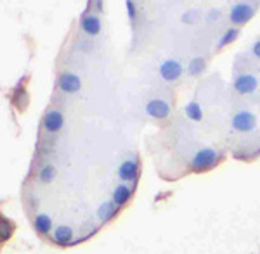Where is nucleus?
I'll use <instances>...</instances> for the list:
<instances>
[{"mask_svg": "<svg viewBox=\"0 0 260 254\" xmlns=\"http://www.w3.org/2000/svg\"><path fill=\"white\" fill-rule=\"evenodd\" d=\"M116 213V204L115 202H104L98 207V216L101 220H110Z\"/></svg>", "mask_w": 260, "mask_h": 254, "instance_id": "13", "label": "nucleus"}, {"mask_svg": "<svg viewBox=\"0 0 260 254\" xmlns=\"http://www.w3.org/2000/svg\"><path fill=\"white\" fill-rule=\"evenodd\" d=\"M71 239H73V230H71L70 227H59L54 232V242H57L61 245L70 244Z\"/></svg>", "mask_w": 260, "mask_h": 254, "instance_id": "10", "label": "nucleus"}, {"mask_svg": "<svg viewBox=\"0 0 260 254\" xmlns=\"http://www.w3.org/2000/svg\"><path fill=\"white\" fill-rule=\"evenodd\" d=\"M50 227H52V222H50V218L47 215H39L35 218V228L40 234H47L50 230Z\"/></svg>", "mask_w": 260, "mask_h": 254, "instance_id": "14", "label": "nucleus"}, {"mask_svg": "<svg viewBox=\"0 0 260 254\" xmlns=\"http://www.w3.org/2000/svg\"><path fill=\"white\" fill-rule=\"evenodd\" d=\"M146 111H148V114H151L153 118H165V116L169 114L170 107L167 102L160 101V99H154V101H151L148 106H146Z\"/></svg>", "mask_w": 260, "mask_h": 254, "instance_id": "7", "label": "nucleus"}, {"mask_svg": "<svg viewBox=\"0 0 260 254\" xmlns=\"http://www.w3.org/2000/svg\"><path fill=\"white\" fill-rule=\"evenodd\" d=\"M258 81L255 76H251V74H243V76H238L236 81H234V89H236L240 94H250V92H253L257 89Z\"/></svg>", "mask_w": 260, "mask_h": 254, "instance_id": "6", "label": "nucleus"}, {"mask_svg": "<svg viewBox=\"0 0 260 254\" xmlns=\"http://www.w3.org/2000/svg\"><path fill=\"white\" fill-rule=\"evenodd\" d=\"M217 152L213 149H201V151L196 154L194 159H192V168L198 170V172H203V170H208L210 166L215 164L217 161Z\"/></svg>", "mask_w": 260, "mask_h": 254, "instance_id": "1", "label": "nucleus"}, {"mask_svg": "<svg viewBox=\"0 0 260 254\" xmlns=\"http://www.w3.org/2000/svg\"><path fill=\"white\" fill-rule=\"evenodd\" d=\"M186 114L187 118H191L192 121H200L203 118V112H201V107L198 102H189L186 106Z\"/></svg>", "mask_w": 260, "mask_h": 254, "instance_id": "15", "label": "nucleus"}, {"mask_svg": "<svg viewBox=\"0 0 260 254\" xmlns=\"http://www.w3.org/2000/svg\"><path fill=\"white\" fill-rule=\"evenodd\" d=\"M82 28H83V31H87L89 35H98L101 30V23L95 16H85V18L82 19Z\"/></svg>", "mask_w": 260, "mask_h": 254, "instance_id": "11", "label": "nucleus"}, {"mask_svg": "<svg viewBox=\"0 0 260 254\" xmlns=\"http://www.w3.org/2000/svg\"><path fill=\"white\" fill-rule=\"evenodd\" d=\"M251 16H253V9H251L250 6H246V4H238V6H234L233 11H231V21L236 24L246 23Z\"/></svg>", "mask_w": 260, "mask_h": 254, "instance_id": "5", "label": "nucleus"}, {"mask_svg": "<svg viewBox=\"0 0 260 254\" xmlns=\"http://www.w3.org/2000/svg\"><path fill=\"white\" fill-rule=\"evenodd\" d=\"M205 68V61L200 59V57H196V59L191 61V66H189V73L191 74H200L201 71H203Z\"/></svg>", "mask_w": 260, "mask_h": 254, "instance_id": "17", "label": "nucleus"}, {"mask_svg": "<svg viewBox=\"0 0 260 254\" xmlns=\"http://www.w3.org/2000/svg\"><path fill=\"white\" fill-rule=\"evenodd\" d=\"M130 197V189L127 185H118L115 189V194H113V202L116 204V206H121V204H125L128 201Z\"/></svg>", "mask_w": 260, "mask_h": 254, "instance_id": "12", "label": "nucleus"}, {"mask_svg": "<svg viewBox=\"0 0 260 254\" xmlns=\"http://www.w3.org/2000/svg\"><path fill=\"white\" fill-rule=\"evenodd\" d=\"M137 172H139L137 163H134V161H125L118 168V177L121 180H134V178L137 177Z\"/></svg>", "mask_w": 260, "mask_h": 254, "instance_id": "9", "label": "nucleus"}, {"mask_svg": "<svg viewBox=\"0 0 260 254\" xmlns=\"http://www.w3.org/2000/svg\"><path fill=\"white\" fill-rule=\"evenodd\" d=\"M127 7H128V14L134 18V16H136V11H134V9H136V6H134L132 2H127Z\"/></svg>", "mask_w": 260, "mask_h": 254, "instance_id": "19", "label": "nucleus"}, {"mask_svg": "<svg viewBox=\"0 0 260 254\" xmlns=\"http://www.w3.org/2000/svg\"><path fill=\"white\" fill-rule=\"evenodd\" d=\"M255 123H257V119H255V116L251 114V112H248V111L238 112V114L233 118V128H234V130H238V132L253 130Z\"/></svg>", "mask_w": 260, "mask_h": 254, "instance_id": "2", "label": "nucleus"}, {"mask_svg": "<svg viewBox=\"0 0 260 254\" xmlns=\"http://www.w3.org/2000/svg\"><path fill=\"white\" fill-rule=\"evenodd\" d=\"M45 128H47L49 132H59L62 128V123H64V119H62V114L59 111L52 109L49 111L47 114H45Z\"/></svg>", "mask_w": 260, "mask_h": 254, "instance_id": "8", "label": "nucleus"}, {"mask_svg": "<svg viewBox=\"0 0 260 254\" xmlns=\"http://www.w3.org/2000/svg\"><path fill=\"white\" fill-rule=\"evenodd\" d=\"M180 73H182V68H180L179 62H177V61H174V59L165 61V62H163V64L160 66V74L163 76V80H167V81L177 80V78L180 76Z\"/></svg>", "mask_w": 260, "mask_h": 254, "instance_id": "3", "label": "nucleus"}, {"mask_svg": "<svg viewBox=\"0 0 260 254\" xmlns=\"http://www.w3.org/2000/svg\"><path fill=\"white\" fill-rule=\"evenodd\" d=\"M59 89L66 94H73V92L80 90V78L73 73H62L59 76Z\"/></svg>", "mask_w": 260, "mask_h": 254, "instance_id": "4", "label": "nucleus"}, {"mask_svg": "<svg viewBox=\"0 0 260 254\" xmlns=\"http://www.w3.org/2000/svg\"><path fill=\"white\" fill-rule=\"evenodd\" d=\"M253 54L257 57H260V41H257V44L253 45Z\"/></svg>", "mask_w": 260, "mask_h": 254, "instance_id": "20", "label": "nucleus"}, {"mask_svg": "<svg viewBox=\"0 0 260 254\" xmlns=\"http://www.w3.org/2000/svg\"><path fill=\"white\" fill-rule=\"evenodd\" d=\"M40 180L44 183H50L54 182V178H56V168H54L52 164H45L44 168L40 170Z\"/></svg>", "mask_w": 260, "mask_h": 254, "instance_id": "16", "label": "nucleus"}, {"mask_svg": "<svg viewBox=\"0 0 260 254\" xmlns=\"http://www.w3.org/2000/svg\"><path fill=\"white\" fill-rule=\"evenodd\" d=\"M238 36V30H229V31H225V35H224V38L220 40V45H225L228 41H233L234 38Z\"/></svg>", "mask_w": 260, "mask_h": 254, "instance_id": "18", "label": "nucleus"}]
</instances>
